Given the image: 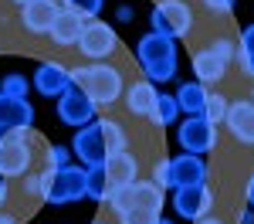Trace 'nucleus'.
I'll use <instances>...</instances> for the list:
<instances>
[{
    "mask_svg": "<svg viewBox=\"0 0 254 224\" xmlns=\"http://www.w3.org/2000/svg\"><path fill=\"white\" fill-rule=\"evenodd\" d=\"M180 119V105H176L173 95H156V105H153V112H149V122L156 126V129H166V126H173Z\"/></svg>",
    "mask_w": 254,
    "mask_h": 224,
    "instance_id": "5701e85b",
    "label": "nucleus"
},
{
    "mask_svg": "<svg viewBox=\"0 0 254 224\" xmlns=\"http://www.w3.org/2000/svg\"><path fill=\"white\" fill-rule=\"evenodd\" d=\"M207 48H210V51H214V55H217L220 61H224V65H231V61H234V55H237V41H231L227 34L214 38L210 44H207Z\"/></svg>",
    "mask_w": 254,
    "mask_h": 224,
    "instance_id": "c756f323",
    "label": "nucleus"
},
{
    "mask_svg": "<svg viewBox=\"0 0 254 224\" xmlns=\"http://www.w3.org/2000/svg\"><path fill=\"white\" fill-rule=\"evenodd\" d=\"M7 133H10V129H3V126H0V140H3V136H7Z\"/></svg>",
    "mask_w": 254,
    "mask_h": 224,
    "instance_id": "ea45409f",
    "label": "nucleus"
},
{
    "mask_svg": "<svg viewBox=\"0 0 254 224\" xmlns=\"http://www.w3.org/2000/svg\"><path fill=\"white\" fill-rule=\"evenodd\" d=\"M61 7L64 10H75L85 20H95L102 14V7H105V0H61Z\"/></svg>",
    "mask_w": 254,
    "mask_h": 224,
    "instance_id": "bb28decb",
    "label": "nucleus"
},
{
    "mask_svg": "<svg viewBox=\"0 0 254 224\" xmlns=\"http://www.w3.org/2000/svg\"><path fill=\"white\" fill-rule=\"evenodd\" d=\"M81 197H85V166L68 163V166H61V170L51 173L48 194H44L48 204H75Z\"/></svg>",
    "mask_w": 254,
    "mask_h": 224,
    "instance_id": "423d86ee",
    "label": "nucleus"
},
{
    "mask_svg": "<svg viewBox=\"0 0 254 224\" xmlns=\"http://www.w3.org/2000/svg\"><path fill=\"white\" fill-rule=\"evenodd\" d=\"M136 61L139 68L146 72V78L153 81H170L176 78V68H180V51H176V41L173 38H163L156 31L142 34L136 41Z\"/></svg>",
    "mask_w": 254,
    "mask_h": 224,
    "instance_id": "f03ea898",
    "label": "nucleus"
},
{
    "mask_svg": "<svg viewBox=\"0 0 254 224\" xmlns=\"http://www.w3.org/2000/svg\"><path fill=\"white\" fill-rule=\"evenodd\" d=\"M81 31H85V17H78L75 10H64V7H61V14L55 17L48 38H51L55 48H75L78 38H81Z\"/></svg>",
    "mask_w": 254,
    "mask_h": 224,
    "instance_id": "f3484780",
    "label": "nucleus"
},
{
    "mask_svg": "<svg viewBox=\"0 0 254 224\" xmlns=\"http://www.w3.org/2000/svg\"><path fill=\"white\" fill-rule=\"evenodd\" d=\"M31 122H34V105L31 102L0 92V126L3 129H31Z\"/></svg>",
    "mask_w": 254,
    "mask_h": 224,
    "instance_id": "6ab92c4d",
    "label": "nucleus"
},
{
    "mask_svg": "<svg viewBox=\"0 0 254 224\" xmlns=\"http://www.w3.org/2000/svg\"><path fill=\"white\" fill-rule=\"evenodd\" d=\"M132 190H136V204H132V207L153 211V214L163 211V201H166V190H163V187H156L153 180H136V183H132Z\"/></svg>",
    "mask_w": 254,
    "mask_h": 224,
    "instance_id": "4be33fe9",
    "label": "nucleus"
},
{
    "mask_svg": "<svg viewBox=\"0 0 254 224\" xmlns=\"http://www.w3.org/2000/svg\"><path fill=\"white\" fill-rule=\"evenodd\" d=\"M105 194H109V180H105L102 163H98V166H85V197L105 204Z\"/></svg>",
    "mask_w": 254,
    "mask_h": 224,
    "instance_id": "b1692460",
    "label": "nucleus"
},
{
    "mask_svg": "<svg viewBox=\"0 0 254 224\" xmlns=\"http://www.w3.org/2000/svg\"><path fill=\"white\" fill-rule=\"evenodd\" d=\"M251 102H254V99H251Z\"/></svg>",
    "mask_w": 254,
    "mask_h": 224,
    "instance_id": "79ce46f5",
    "label": "nucleus"
},
{
    "mask_svg": "<svg viewBox=\"0 0 254 224\" xmlns=\"http://www.w3.org/2000/svg\"><path fill=\"white\" fill-rule=\"evenodd\" d=\"M0 92L3 95H14V99H27V78L17 75V72H10V75H3V81H0Z\"/></svg>",
    "mask_w": 254,
    "mask_h": 224,
    "instance_id": "c85d7f7f",
    "label": "nucleus"
},
{
    "mask_svg": "<svg viewBox=\"0 0 254 224\" xmlns=\"http://www.w3.org/2000/svg\"><path fill=\"white\" fill-rule=\"evenodd\" d=\"M95 122H98V129H102V140H105V153H122V149H129V129L119 119L102 116V119H95Z\"/></svg>",
    "mask_w": 254,
    "mask_h": 224,
    "instance_id": "412c9836",
    "label": "nucleus"
},
{
    "mask_svg": "<svg viewBox=\"0 0 254 224\" xmlns=\"http://www.w3.org/2000/svg\"><path fill=\"white\" fill-rule=\"evenodd\" d=\"M214 207V190L207 183H193V187H176L173 194V211L183 221H200L203 214H210Z\"/></svg>",
    "mask_w": 254,
    "mask_h": 224,
    "instance_id": "1a4fd4ad",
    "label": "nucleus"
},
{
    "mask_svg": "<svg viewBox=\"0 0 254 224\" xmlns=\"http://www.w3.org/2000/svg\"><path fill=\"white\" fill-rule=\"evenodd\" d=\"M34 170V146H31V129H10L0 140V177L17 180Z\"/></svg>",
    "mask_w": 254,
    "mask_h": 224,
    "instance_id": "7ed1b4c3",
    "label": "nucleus"
},
{
    "mask_svg": "<svg viewBox=\"0 0 254 224\" xmlns=\"http://www.w3.org/2000/svg\"><path fill=\"white\" fill-rule=\"evenodd\" d=\"M176 140L183 146V153L203 156V153H210L217 146V126H210L203 116H187V119L176 126Z\"/></svg>",
    "mask_w": 254,
    "mask_h": 224,
    "instance_id": "0eeeda50",
    "label": "nucleus"
},
{
    "mask_svg": "<svg viewBox=\"0 0 254 224\" xmlns=\"http://www.w3.org/2000/svg\"><path fill=\"white\" fill-rule=\"evenodd\" d=\"M190 65H193V78L200 85H220V81L227 78V68H231V65H224V61L217 58L210 48H196Z\"/></svg>",
    "mask_w": 254,
    "mask_h": 224,
    "instance_id": "a211bd4d",
    "label": "nucleus"
},
{
    "mask_svg": "<svg viewBox=\"0 0 254 224\" xmlns=\"http://www.w3.org/2000/svg\"><path fill=\"white\" fill-rule=\"evenodd\" d=\"M31 85L38 88V95H44V99H58L61 92L71 88V72L64 65H58V61H41Z\"/></svg>",
    "mask_w": 254,
    "mask_h": 224,
    "instance_id": "ddd939ff",
    "label": "nucleus"
},
{
    "mask_svg": "<svg viewBox=\"0 0 254 224\" xmlns=\"http://www.w3.org/2000/svg\"><path fill=\"white\" fill-rule=\"evenodd\" d=\"M61 14V0H27L24 7H20V31H27V34H48L51 31V24L55 17Z\"/></svg>",
    "mask_w": 254,
    "mask_h": 224,
    "instance_id": "9b49d317",
    "label": "nucleus"
},
{
    "mask_svg": "<svg viewBox=\"0 0 254 224\" xmlns=\"http://www.w3.org/2000/svg\"><path fill=\"white\" fill-rule=\"evenodd\" d=\"M156 221H159V214L142 211V207H129V211L119 214V224H156Z\"/></svg>",
    "mask_w": 254,
    "mask_h": 224,
    "instance_id": "7c9ffc66",
    "label": "nucleus"
},
{
    "mask_svg": "<svg viewBox=\"0 0 254 224\" xmlns=\"http://www.w3.org/2000/svg\"><path fill=\"white\" fill-rule=\"evenodd\" d=\"M153 31L163 38H190L196 27V14L187 0H159L153 7Z\"/></svg>",
    "mask_w": 254,
    "mask_h": 224,
    "instance_id": "20e7f679",
    "label": "nucleus"
},
{
    "mask_svg": "<svg viewBox=\"0 0 254 224\" xmlns=\"http://www.w3.org/2000/svg\"><path fill=\"white\" fill-rule=\"evenodd\" d=\"M136 17V10H132V7H129V3H122V7H119L116 10V20L119 24H129V20Z\"/></svg>",
    "mask_w": 254,
    "mask_h": 224,
    "instance_id": "f704fd0d",
    "label": "nucleus"
},
{
    "mask_svg": "<svg viewBox=\"0 0 254 224\" xmlns=\"http://www.w3.org/2000/svg\"><path fill=\"white\" fill-rule=\"evenodd\" d=\"M98 116V105L81 88H68V92H61L58 95V119L64 126H71V129H81V126H88V122H95Z\"/></svg>",
    "mask_w": 254,
    "mask_h": 224,
    "instance_id": "6e6552de",
    "label": "nucleus"
},
{
    "mask_svg": "<svg viewBox=\"0 0 254 224\" xmlns=\"http://www.w3.org/2000/svg\"><path fill=\"white\" fill-rule=\"evenodd\" d=\"M102 170H105L109 187H129V183L139 180V156H136V153H129V149H122V153H109L105 163H102Z\"/></svg>",
    "mask_w": 254,
    "mask_h": 224,
    "instance_id": "2eb2a0df",
    "label": "nucleus"
},
{
    "mask_svg": "<svg viewBox=\"0 0 254 224\" xmlns=\"http://www.w3.org/2000/svg\"><path fill=\"white\" fill-rule=\"evenodd\" d=\"M68 72H71V85L81 88L98 109L116 105L126 92V75L112 61H88V65H78V68H68Z\"/></svg>",
    "mask_w": 254,
    "mask_h": 224,
    "instance_id": "f257e3e1",
    "label": "nucleus"
},
{
    "mask_svg": "<svg viewBox=\"0 0 254 224\" xmlns=\"http://www.w3.org/2000/svg\"><path fill=\"white\" fill-rule=\"evenodd\" d=\"M0 224H20V221L14 218V214H3V211H0Z\"/></svg>",
    "mask_w": 254,
    "mask_h": 224,
    "instance_id": "58836bf2",
    "label": "nucleus"
},
{
    "mask_svg": "<svg viewBox=\"0 0 254 224\" xmlns=\"http://www.w3.org/2000/svg\"><path fill=\"white\" fill-rule=\"evenodd\" d=\"M156 224H173V221H166V218H159V221Z\"/></svg>",
    "mask_w": 254,
    "mask_h": 224,
    "instance_id": "a19ab883",
    "label": "nucleus"
},
{
    "mask_svg": "<svg viewBox=\"0 0 254 224\" xmlns=\"http://www.w3.org/2000/svg\"><path fill=\"white\" fill-rule=\"evenodd\" d=\"M200 3H203V7H207L210 14H231L237 0H200Z\"/></svg>",
    "mask_w": 254,
    "mask_h": 224,
    "instance_id": "473e14b6",
    "label": "nucleus"
},
{
    "mask_svg": "<svg viewBox=\"0 0 254 224\" xmlns=\"http://www.w3.org/2000/svg\"><path fill=\"white\" fill-rule=\"evenodd\" d=\"M75 48H78L81 58H88V61H109L119 48V34L112 24H105V20H98V17L85 20V31H81Z\"/></svg>",
    "mask_w": 254,
    "mask_h": 224,
    "instance_id": "39448f33",
    "label": "nucleus"
},
{
    "mask_svg": "<svg viewBox=\"0 0 254 224\" xmlns=\"http://www.w3.org/2000/svg\"><path fill=\"white\" fill-rule=\"evenodd\" d=\"M95 224H98V221H95Z\"/></svg>",
    "mask_w": 254,
    "mask_h": 224,
    "instance_id": "37998d69",
    "label": "nucleus"
},
{
    "mask_svg": "<svg viewBox=\"0 0 254 224\" xmlns=\"http://www.w3.org/2000/svg\"><path fill=\"white\" fill-rule=\"evenodd\" d=\"M237 224H254V207H248V211H237Z\"/></svg>",
    "mask_w": 254,
    "mask_h": 224,
    "instance_id": "c9c22d12",
    "label": "nucleus"
},
{
    "mask_svg": "<svg viewBox=\"0 0 254 224\" xmlns=\"http://www.w3.org/2000/svg\"><path fill=\"white\" fill-rule=\"evenodd\" d=\"M153 183L163 187V190H173V173H170V160L166 156L153 163Z\"/></svg>",
    "mask_w": 254,
    "mask_h": 224,
    "instance_id": "2f4dec72",
    "label": "nucleus"
},
{
    "mask_svg": "<svg viewBox=\"0 0 254 224\" xmlns=\"http://www.w3.org/2000/svg\"><path fill=\"white\" fill-rule=\"evenodd\" d=\"M224 126L231 133V140L241 146H254V102L251 99H234L227 105Z\"/></svg>",
    "mask_w": 254,
    "mask_h": 224,
    "instance_id": "f8f14e48",
    "label": "nucleus"
},
{
    "mask_svg": "<svg viewBox=\"0 0 254 224\" xmlns=\"http://www.w3.org/2000/svg\"><path fill=\"white\" fill-rule=\"evenodd\" d=\"M207 85H200V81H180V88H176V105H180V112L183 116H203V102H207Z\"/></svg>",
    "mask_w": 254,
    "mask_h": 224,
    "instance_id": "aec40b11",
    "label": "nucleus"
},
{
    "mask_svg": "<svg viewBox=\"0 0 254 224\" xmlns=\"http://www.w3.org/2000/svg\"><path fill=\"white\" fill-rule=\"evenodd\" d=\"M237 44H241V48L248 51V58L254 61V24H248V27L241 31V38H237Z\"/></svg>",
    "mask_w": 254,
    "mask_h": 224,
    "instance_id": "72a5a7b5",
    "label": "nucleus"
},
{
    "mask_svg": "<svg viewBox=\"0 0 254 224\" xmlns=\"http://www.w3.org/2000/svg\"><path fill=\"white\" fill-rule=\"evenodd\" d=\"M244 197H248V207H254V177L248 180V190H244Z\"/></svg>",
    "mask_w": 254,
    "mask_h": 224,
    "instance_id": "4c0bfd02",
    "label": "nucleus"
},
{
    "mask_svg": "<svg viewBox=\"0 0 254 224\" xmlns=\"http://www.w3.org/2000/svg\"><path fill=\"white\" fill-rule=\"evenodd\" d=\"M71 156L81 163V166H98V163H105V140H102V129H98V122H88V126H81L75 129V136H71Z\"/></svg>",
    "mask_w": 254,
    "mask_h": 224,
    "instance_id": "9d476101",
    "label": "nucleus"
},
{
    "mask_svg": "<svg viewBox=\"0 0 254 224\" xmlns=\"http://www.w3.org/2000/svg\"><path fill=\"white\" fill-rule=\"evenodd\" d=\"M71 163V146H48L44 149V170H61V166H68Z\"/></svg>",
    "mask_w": 254,
    "mask_h": 224,
    "instance_id": "cd10ccee",
    "label": "nucleus"
},
{
    "mask_svg": "<svg viewBox=\"0 0 254 224\" xmlns=\"http://www.w3.org/2000/svg\"><path fill=\"white\" fill-rule=\"evenodd\" d=\"M156 85L149 78H136V81H126V92H122V102H126V112L132 119H149L153 105H156Z\"/></svg>",
    "mask_w": 254,
    "mask_h": 224,
    "instance_id": "4468645a",
    "label": "nucleus"
},
{
    "mask_svg": "<svg viewBox=\"0 0 254 224\" xmlns=\"http://www.w3.org/2000/svg\"><path fill=\"white\" fill-rule=\"evenodd\" d=\"M170 173H173V190L176 187H193V183H207V163L196 153H180L170 160Z\"/></svg>",
    "mask_w": 254,
    "mask_h": 224,
    "instance_id": "dca6fc26",
    "label": "nucleus"
},
{
    "mask_svg": "<svg viewBox=\"0 0 254 224\" xmlns=\"http://www.w3.org/2000/svg\"><path fill=\"white\" fill-rule=\"evenodd\" d=\"M105 204H109V211H112L116 218L122 214V211H129V207L136 204V190H132V183H129V187H109Z\"/></svg>",
    "mask_w": 254,
    "mask_h": 224,
    "instance_id": "a878e982",
    "label": "nucleus"
},
{
    "mask_svg": "<svg viewBox=\"0 0 254 224\" xmlns=\"http://www.w3.org/2000/svg\"><path fill=\"white\" fill-rule=\"evenodd\" d=\"M7 201H10V187H7V180L0 177V207H3Z\"/></svg>",
    "mask_w": 254,
    "mask_h": 224,
    "instance_id": "e433bc0d",
    "label": "nucleus"
},
{
    "mask_svg": "<svg viewBox=\"0 0 254 224\" xmlns=\"http://www.w3.org/2000/svg\"><path fill=\"white\" fill-rule=\"evenodd\" d=\"M227 105H231V99H227L220 88H217V92H207V102H203V119L210 122V126H224Z\"/></svg>",
    "mask_w": 254,
    "mask_h": 224,
    "instance_id": "393cba45",
    "label": "nucleus"
}]
</instances>
